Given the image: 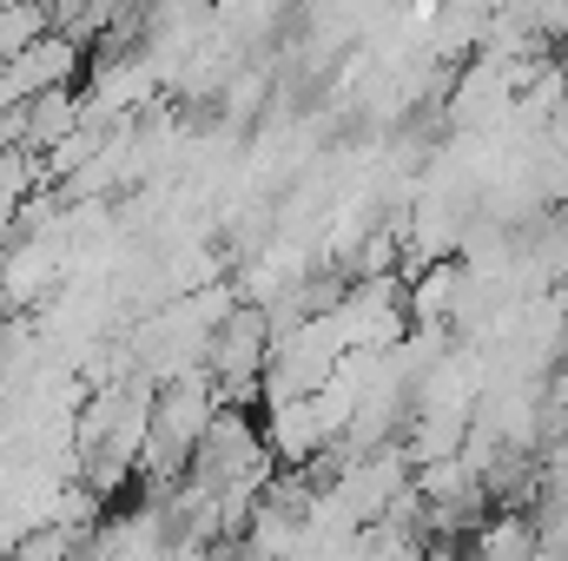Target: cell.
Returning <instances> with one entry per match:
<instances>
[{
  "instance_id": "1",
  "label": "cell",
  "mask_w": 568,
  "mask_h": 561,
  "mask_svg": "<svg viewBox=\"0 0 568 561\" xmlns=\"http://www.w3.org/2000/svg\"><path fill=\"white\" fill-rule=\"evenodd\" d=\"M258 436H265V449H272V462L284 469H304L331 436H324V422L311 410V390L304 397H265L258 404Z\"/></svg>"
},
{
  "instance_id": "2",
  "label": "cell",
  "mask_w": 568,
  "mask_h": 561,
  "mask_svg": "<svg viewBox=\"0 0 568 561\" xmlns=\"http://www.w3.org/2000/svg\"><path fill=\"white\" fill-rule=\"evenodd\" d=\"M7 73H13V86H20V93L73 86V80L87 73V40H73V33H60V27H47V33H33V40L7 60Z\"/></svg>"
},
{
  "instance_id": "3",
  "label": "cell",
  "mask_w": 568,
  "mask_h": 561,
  "mask_svg": "<svg viewBox=\"0 0 568 561\" xmlns=\"http://www.w3.org/2000/svg\"><path fill=\"white\" fill-rule=\"evenodd\" d=\"M469 555H489V561H529L542 555L536 549V516L523 509V502H496V516L483 509L476 522H469V542H463Z\"/></svg>"
},
{
  "instance_id": "4",
  "label": "cell",
  "mask_w": 568,
  "mask_h": 561,
  "mask_svg": "<svg viewBox=\"0 0 568 561\" xmlns=\"http://www.w3.org/2000/svg\"><path fill=\"white\" fill-rule=\"evenodd\" d=\"M219 106H225V120H232V126H239V120H252V113L265 106V73H258V67L225 73V80H219Z\"/></svg>"
},
{
  "instance_id": "5",
  "label": "cell",
  "mask_w": 568,
  "mask_h": 561,
  "mask_svg": "<svg viewBox=\"0 0 568 561\" xmlns=\"http://www.w3.org/2000/svg\"><path fill=\"white\" fill-rule=\"evenodd\" d=\"M562 100H568V86H562Z\"/></svg>"
}]
</instances>
